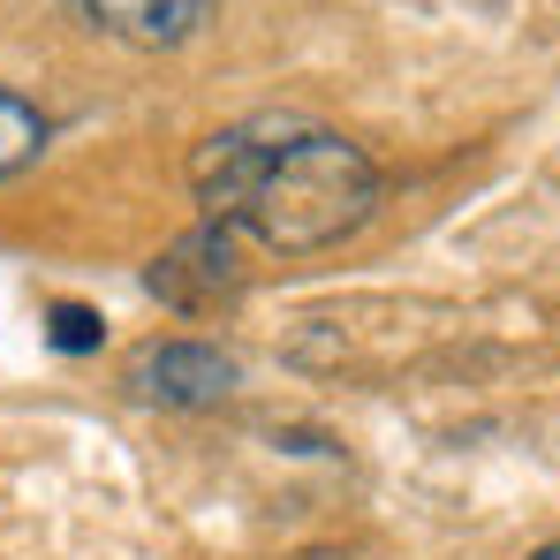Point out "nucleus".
<instances>
[{
    "label": "nucleus",
    "instance_id": "1",
    "mask_svg": "<svg viewBox=\"0 0 560 560\" xmlns=\"http://www.w3.org/2000/svg\"><path fill=\"white\" fill-rule=\"evenodd\" d=\"M189 189L212 228H235L280 258L334 250L378 205V167L334 129L311 121H235L189 152Z\"/></svg>",
    "mask_w": 560,
    "mask_h": 560
},
{
    "label": "nucleus",
    "instance_id": "2",
    "mask_svg": "<svg viewBox=\"0 0 560 560\" xmlns=\"http://www.w3.org/2000/svg\"><path fill=\"white\" fill-rule=\"evenodd\" d=\"M144 288L167 303V311H220V303H235L243 295V235L235 228H189L175 250H160L152 258V273H144Z\"/></svg>",
    "mask_w": 560,
    "mask_h": 560
},
{
    "label": "nucleus",
    "instance_id": "3",
    "mask_svg": "<svg viewBox=\"0 0 560 560\" xmlns=\"http://www.w3.org/2000/svg\"><path fill=\"white\" fill-rule=\"evenodd\" d=\"M129 386L144 401H167V409H205V401L235 394V357L212 349V341H160V349L137 357Z\"/></svg>",
    "mask_w": 560,
    "mask_h": 560
},
{
    "label": "nucleus",
    "instance_id": "4",
    "mask_svg": "<svg viewBox=\"0 0 560 560\" xmlns=\"http://www.w3.org/2000/svg\"><path fill=\"white\" fill-rule=\"evenodd\" d=\"M84 31L121 38V46H183L205 31L212 0H61Z\"/></svg>",
    "mask_w": 560,
    "mask_h": 560
},
{
    "label": "nucleus",
    "instance_id": "5",
    "mask_svg": "<svg viewBox=\"0 0 560 560\" xmlns=\"http://www.w3.org/2000/svg\"><path fill=\"white\" fill-rule=\"evenodd\" d=\"M38 152H46V114L23 92L0 84V183L23 175V167H38Z\"/></svg>",
    "mask_w": 560,
    "mask_h": 560
},
{
    "label": "nucleus",
    "instance_id": "6",
    "mask_svg": "<svg viewBox=\"0 0 560 560\" xmlns=\"http://www.w3.org/2000/svg\"><path fill=\"white\" fill-rule=\"evenodd\" d=\"M46 334H54V349H69V357H84V349H98V311H84V303H54L46 311Z\"/></svg>",
    "mask_w": 560,
    "mask_h": 560
},
{
    "label": "nucleus",
    "instance_id": "7",
    "mask_svg": "<svg viewBox=\"0 0 560 560\" xmlns=\"http://www.w3.org/2000/svg\"><path fill=\"white\" fill-rule=\"evenodd\" d=\"M530 560H560V538H553V546H538V553H530Z\"/></svg>",
    "mask_w": 560,
    "mask_h": 560
}]
</instances>
